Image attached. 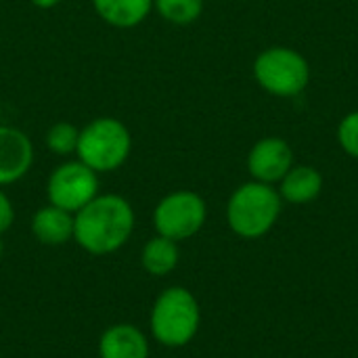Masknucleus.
Instances as JSON below:
<instances>
[{
  "label": "nucleus",
  "instance_id": "obj_1",
  "mask_svg": "<svg viewBox=\"0 0 358 358\" xmlns=\"http://www.w3.org/2000/svg\"><path fill=\"white\" fill-rule=\"evenodd\" d=\"M134 224L136 214L126 197L99 193L73 214V241L92 256H107L128 243Z\"/></svg>",
  "mask_w": 358,
  "mask_h": 358
},
{
  "label": "nucleus",
  "instance_id": "obj_2",
  "mask_svg": "<svg viewBox=\"0 0 358 358\" xmlns=\"http://www.w3.org/2000/svg\"><path fill=\"white\" fill-rule=\"evenodd\" d=\"M132 151V134L124 122L111 115L94 117L80 128V143L76 157L92 168L96 174L115 172L122 168Z\"/></svg>",
  "mask_w": 358,
  "mask_h": 358
},
{
  "label": "nucleus",
  "instance_id": "obj_3",
  "mask_svg": "<svg viewBox=\"0 0 358 358\" xmlns=\"http://www.w3.org/2000/svg\"><path fill=\"white\" fill-rule=\"evenodd\" d=\"M201 310L195 296L185 287L164 289L151 308L149 325L155 342L166 348L187 346L199 329Z\"/></svg>",
  "mask_w": 358,
  "mask_h": 358
},
{
  "label": "nucleus",
  "instance_id": "obj_4",
  "mask_svg": "<svg viewBox=\"0 0 358 358\" xmlns=\"http://www.w3.org/2000/svg\"><path fill=\"white\" fill-rule=\"evenodd\" d=\"M281 212V199L266 182H248L239 187L227 206L229 227L245 237L256 239L273 229Z\"/></svg>",
  "mask_w": 358,
  "mask_h": 358
},
{
  "label": "nucleus",
  "instance_id": "obj_5",
  "mask_svg": "<svg viewBox=\"0 0 358 358\" xmlns=\"http://www.w3.org/2000/svg\"><path fill=\"white\" fill-rule=\"evenodd\" d=\"M254 76L262 88L279 96H294L308 84L310 69L306 59L292 48H268L254 63Z\"/></svg>",
  "mask_w": 358,
  "mask_h": 358
},
{
  "label": "nucleus",
  "instance_id": "obj_6",
  "mask_svg": "<svg viewBox=\"0 0 358 358\" xmlns=\"http://www.w3.org/2000/svg\"><path fill=\"white\" fill-rule=\"evenodd\" d=\"M99 193V174L78 157L59 164L46 180L48 203L71 214L80 212Z\"/></svg>",
  "mask_w": 358,
  "mask_h": 358
},
{
  "label": "nucleus",
  "instance_id": "obj_7",
  "mask_svg": "<svg viewBox=\"0 0 358 358\" xmlns=\"http://www.w3.org/2000/svg\"><path fill=\"white\" fill-rule=\"evenodd\" d=\"M206 201L193 191H174L159 199L153 210V227L157 235L182 241L197 235L206 222Z\"/></svg>",
  "mask_w": 358,
  "mask_h": 358
},
{
  "label": "nucleus",
  "instance_id": "obj_8",
  "mask_svg": "<svg viewBox=\"0 0 358 358\" xmlns=\"http://www.w3.org/2000/svg\"><path fill=\"white\" fill-rule=\"evenodd\" d=\"M34 166V145L29 136L15 128L0 124V187L19 182Z\"/></svg>",
  "mask_w": 358,
  "mask_h": 358
},
{
  "label": "nucleus",
  "instance_id": "obj_9",
  "mask_svg": "<svg viewBox=\"0 0 358 358\" xmlns=\"http://www.w3.org/2000/svg\"><path fill=\"white\" fill-rule=\"evenodd\" d=\"M292 147L281 138H262L254 145L248 157V168L258 182L281 180L292 170Z\"/></svg>",
  "mask_w": 358,
  "mask_h": 358
},
{
  "label": "nucleus",
  "instance_id": "obj_10",
  "mask_svg": "<svg viewBox=\"0 0 358 358\" xmlns=\"http://www.w3.org/2000/svg\"><path fill=\"white\" fill-rule=\"evenodd\" d=\"M149 340L132 323H115L99 338L101 358H149Z\"/></svg>",
  "mask_w": 358,
  "mask_h": 358
},
{
  "label": "nucleus",
  "instance_id": "obj_11",
  "mask_svg": "<svg viewBox=\"0 0 358 358\" xmlns=\"http://www.w3.org/2000/svg\"><path fill=\"white\" fill-rule=\"evenodd\" d=\"M31 235L42 245H63L73 239V214L46 203L31 216Z\"/></svg>",
  "mask_w": 358,
  "mask_h": 358
},
{
  "label": "nucleus",
  "instance_id": "obj_12",
  "mask_svg": "<svg viewBox=\"0 0 358 358\" xmlns=\"http://www.w3.org/2000/svg\"><path fill=\"white\" fill-rule=\"evenodd\" d=\"M92 6L107 25L130 29L151 15L153 0H92Z\"/></svg>",
  "mask_w": 358,
  "mask_h": 358
},
{
  "label": "nucleus",
  "instance_id": "obj_13",
  "mask_svg": "<svg viewBox=\"0 0 358 358\" xmlns=\"http://www.w3.org/2000/svg\"><path fill=\"white\" fill-rule=\"evenodd\" d=\"M178 258H180L178 241H172L164 235L151 237L141 250V264L153 277L170 275L176 268Z\"/></svg>",
  "mask_w": 358,
  "mask_h": 358
},
{
  "label": "nucleus",
  "instance_id": "obj_14",
  "mask_svg": "<svg viewBox=\"0 0 358 358\" xmlns=\"http://www.w3.org/2000/svg\"><path fill=\"white\" fill-rule=\"evenodd\" d=\"M323 189V176L310 166H298L283 176L281 195L292 203H308L319 197Z\"/></svg>",
  "mask_w": 358,
  "mask_h": 358
},
{
  "label": "nucleus",
  "instance_id": "obj_15",
  "mask_svg": "<svg viewBox=\"0 0 358 358\" xmlns=\"http://www.w3.org/2000/svg\"><path fill=\"white\" fill-rule=\"evenodd\" d=\"M153 8L170 23L189 25L203 13V0H153Z\"/></svg>",
  "mask_w": 358,
  "mask_h": 358
},
{
  "label": "nucleus",
  "instance_id": "obj_16",
  "mask_svg": "<svg viewBox=\"0 0 358 358\" xmlns=\"http://www.w3.org/2000/svg\"><path fill=\"white\" fill-rule=\"evenodd\" d=\"M44 143L59 157L76 155L78 143H80V128L69 124V122H57L46 130Z\"/></svg>",
  "mask_w": 358,
  "mask_h": 358
},
{
  "label": "nucleus",
  "instance_id": "obj_17",
  "mask_svg": "<svg viewBox=\"0 0 358 358\" xmlns=\"http://www.w3.org/2000/svg\"><path fill=\"white\" fill-rule=\"evenodd\" d=\"M338 138L346 153H350L352 157H358V111L342 120V124L338 128Z\"/></svg>",
  "mask_w": 358,
  "mask_h": 358
},
{
  "label": "nucleus",
  "instance_id": "obj_18",
  "mask_svg": "<svg viewBox=\"0 0 358 358\" xmlns=\"http://www.w3.org/2000/svg\"><path fill=\"white\" fill-rule=\"evenodd\" d=\"M15 222V208H13V201L10 197L2 191L0 187V235H4Z\"/></svg>",
  "mask_w": 358,
  "mask_h": 358
},
{
  "label": "nucleus",
  "instance_id": "obj_19",
  "mask_svg": "<svg viewBox=\"0 0 358 358\" xmlns=\"http://www.w3.org/2000/svg\"><path fill=\"white\" fill-rule=\"evenodd\" d=\"M34 6H38V8H55L57 4H61L63 0H29Z\"/></svg>",
  "mask_w": 358,
  "mask_h": 358
},
{
  "label": "nucleus",
  "instance_id": "obj_20",
  "mask_svg": "<svg viewBox=\"0 0 358 358\" xmlns=\"http://www.w3.org/2000/svg\"><path fill=\"white\" fill-rule=\"evenodd\" d=\"M2 254H4V245H2V235H0V258H2Z\"/></svg>",
  "mask_w": 358,
  "mask_h": 358
}]
</instances>
